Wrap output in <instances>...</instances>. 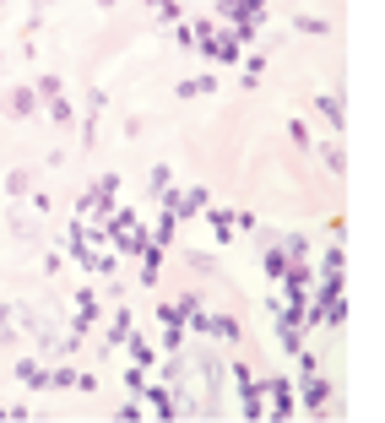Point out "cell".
<instances>
[{"label":"cell","instance_id":"obj_1","mask_svg":"<svg viewBox=\"0 0 385 423\" xmlns=\"http://www.w3.org/2000/svg\"><path fill=\"white\" fill-rule=\"evenodd\" d=\"M109 234H114V250H142V222L130 217V212H120Z\"/></svg>","mask_w":385,"mask_h":423},{"label":"cell","instance_id":"obj_2","mask_svg":"<svg viewBox=\"0 0 385 423\" xmlns=\"http://www.w3.org/2000/svg\"><path fill=\"white\" fill-rule=\"evenodd\" d=\"M39 87H43V93H49V109H55V120H60V125H65V120H71V103H65V98H60V81H55V76H43V81H39Z\"/></svg>","mask_w":385,"mask_h":423},{"label":"cell","instance_id":"obj_3","mask_svg":"<svg viewBox=\"0 0 385 423\" xmlns=\"http://www.w3.org/2000/svg\"><path fill=\"white\" fill-rule=\"evenodd\" d=\"M304 402L320 412V407H325V380H309V385H304Z\"/></svg>","mask_w":385,"mask_h":423},{"label":"cell","instance_id":"obj_4","mask_svg":"<svg viewBox=\"0 0 385 423\" xmlns=\"http://www.w3.org/2000/svg\"><path fill=\"white\" fill-rule=\"evenodd\" d=\"M320 109H325V114H331V125H342V103L331 98V93H320Z\"/></svg>","mask_w":385,"mask_h":423},{"label":"cell","instance_id":"obj_5","mask_svg":"<svg viewBox=\"0 0 385 423\" xmlns=\"http://www.w3.org/2000/svg\"><path fill=\"white\" fill-rule=\"evenodd\" d=\"M212 228H217V234L228 239V234H234V212H212Z\"/></svg>","mask_w":385,"mask_h":423},{"label":"cell","instance_id":"obj_6","mask_svg":"<svg viewBox=\"0 0 385 423\" xmlns=\"http://www.w3.org/2000/svg\"><path fill=\"white\" fill-rule=\"evenodd\" d=\"M244 11H261V0H228V17H244Z\"/></svg>","mask_w":385,"mask_h":423},{"label":"cell","instance_id":"obj_7","mask_svg":"<svg viewBox=\"0 0 385 423\" xmlns=\"http://www.w3.org/2000/svg\"><path fill=\"white\" fill-rule=\"evenodd\" d=\"M103 6H114V0H103Z\"/></svg>","mask_w":385,"mask_h":423}]
</instances>
